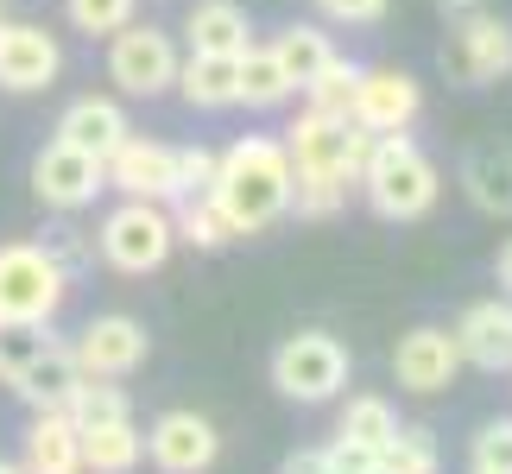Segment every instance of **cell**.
Wrapping results in <instances>:
<instances>
[{
  "instance_id": "cell-1",
  "label": "cell",
  "mask_w": 512,
  "mask_h": 474,
  "mask_svg": "<svg viewBox=\"0 0 512 474\" xmlns=\"http://www.w3.org/2000/svg\"><path fill=\"white\" fill-rule=\"evenodd\" d=\"M291 152L285 140H266V133H247L215 158V184L209 196L222 203V215L234 222V234H260L291 209Z\"/></svg>"
},
{
  "instance_id": "cell-2",
  "label": "cell",
  "mask_w": 512,
  "mask_h": 474,
  "mask_svg": "<svg viewBox=\"0 0 512 474\" xmlns=\"http://www.w3.org/2000/svg\"><path fill=\"white\" fill-rule=\"evenodd\" d=\"M361 190L373 215H386V222H418V215L437 209V165L411 146V133H373V152L361 165Z\"/></svg>"
},
{
  "instance_id": "cell-3",
  "label": "cell",
  "mask_w": 512,
  "mask_h": 474,
  "mask_svg": "<svg viewBox=\"0 0 512 474\" xmlns=\"http://www.w3.org/2000/svg\"><path fill=\"white\" fill-rule=\"evenodd\" d=\"M70 291V272L57 266L51 247L13 241L0 247V323H51Z\"/></svg>"
},
{
  "instance_id": "cell-4",
  "label": "cell",
  "mask_w": 512,
  "mask_h": 474,
  "mask_svg": "<svg viewBox=\"0 0 512 474\" xmlns=\"http://www.w3.org/2000/svg\"><path fill=\"white\" fill-rule=\"evenodd\" d=\"M272 386H279L285 399H304V405L336 399L348 386V348L336 335H317V329L291 335V342L272 354Z\"/></svg>"
},
{
  "instance_id": "cell-5",
  "label": "cell",
  "mask_w": 512,
  "mask_h": 474,
  "mask_svg": "<svg viewBox=\"0 0 512 474\" xmlns=\"http://www.w3.org/2000/svg\"><path fill=\"white\" fill-rule=\"evenodd\" d=\"M102 260L114 272H159L171 260V247H177V234H171V215L159 203H140V196H127L121 209L102 222Z\"/></svg>"
},
{
  "instance_id": "cell-6",
  "label": "cell",
  "mask_w": 512,
  "mask_h": 474,
  "mask_svg": "<svg viewBox=\"0 0 512 474\" xmlns=\"http://www.w3.org/2000/svg\"><path fill=\"white\" fill-rule=\"evenodd\" d=\"M177 45L165 26H127L108 38V76L121 83V95H140V102H152V95H165L177 83Z\"/></svg>"
},
{
  "instance_id": "cell-7",
  "label": "cell",
  "mask_w": 512,
  "mask_h": 474,
  "mask_svg": "<svg viewBox=\"0 0 512 474\" xmlns=\"http://www.w3.org/2000/svg\"><path fill=\"white\" fill-rule=\"evenodd\" d=\"M512 70V32H506V19L494 13H468V19H449V38H443V76L449 83H462V89H475V83H494V76Z\"/></svg>"
},
{
  "instance_id": "cell-8",
  "label": "cell",
  "mask_w": 512,
  "mask_h": 474,
  "mask_svg": "<svg viewBox=\"0 0 512 474\" xmlns=\"http://www.w3.org/2000/svg\"><path fill=\"white\" fill-rule=\"evenodd\" d=\"M57 70H64V51L45 26H26V19H0V89L32 95L51 89Z\"/></svg>"
},
{
  "instance_id": "cell-9",
  "label": "cell",
  "mask_w": 512,
  "mask_h": 474,
  "mask_svg": "<svg viewBox=\"0 0 512 474\" xmlns=\"http://www.w3.org/2000/svg\"><path fill=\"white\" fill-rule=\"evenodd\" d=\"M32 190H38V203H45V209L76 215V209H89V203H95V190H108V184H102V165H95L89 152H76V146H64V140H51L45 152L32 158Z\"/></svg>"
},
{
  "instance_id": "cell-10",
  "label": "cell",
  "mask_w": 512,
  "mask_h": 474,
  "mask_svg": "<svg viewBox=\"0 0 512 474\" xmlns=\"http://www.w3.org/2000/svg\"><path fill=\"white\" fill-rule=\"evenodd\" d=\"M418 108H424V89L411 83L405 70H361L348 121H354V127H367V133H411Z\"/></svg>"
},
{
  "instance_id": "cell-11",
  "label": "cell",
  "mask_w": 512,
  "mask_h": 474,
  "mask_svg": "<svg viewBox=\"0 0 512 474\" xmlns=\"http://www.w3.org/2000/svg\"><path fill=\"white\" fill-rule=\"evenodd\" d=\"M70 354L89 380H127V373L146 361V329L133 323V316H95V323L76 335Z\"/></svg>"
},
{
  "instance_id": "cell-12",
  "label": "cell",
  "mask_w": 512,
  "mask_h": 474,
  "mask_svg": "<svg viewBox=\"0 0 512 474\" xmlns=\"http://www.w3.org/2000/svg\"><path fill=\"white\" fill-rule=\"evenodd\" d=\"M102 184L121 196H140V203H171V146L159 140H127L102 158Z\"/></svg>"
},
{
  "instance_id": "cell-13",
  "label": "cell",
  "mask_w": 512,
  "mask_h": 474,
  "mask_svg": "<svg viewBox=\"0 0 512 474\" xmlns=\"http://www.w3.org/2000/svg\"><path fill=\"white\" fill-rule=\"evenodd\" d=\"M215 449H222V437H215L209 418H196V411H165L146 437V456L165 474H203L215 462Z\"/></svg>"
},
{
  "instance_id": "cell-14",
  "label": "cell",
  "mask_w": 512,
  "mask_h": 474,
  "mask_svg": "<svg viewBox=\"0 0 512 474\" xmlns=\"http://www.w3.org/2000/svg\"><path fill=\"white\" fill-rule=\"evenodd\" d=\"M76 380H83V367H76L70 342H57V335L32 354V361H19V367L7 373V386H13L32 411H64L70 392H76Z\"/></svg>"
},
{
  "instance_id": "cell-15",
  "label": "cell",
  "mask_w": 512,
  "mask_h": 474,
  "mask_svg": "<svg viewBox=\"0 0 512 474\" xmlns=\"http://www.w3.org/2000/svg\"><path fill=\"white\" fill-rule=\"evenodd\" d=\"M348 133L354 121H336V114H298V127L285 133V152H291V171H323V177H342V184H354L348 171Z\"/></svg>"
},
{
  "instance_id": "cell-16",
  "label": "cell",
  "mask_w": 512,
  "mask_h": 474,
  "mask_svg": "<svg viewBox=\"0 0 512 474\" xmlns=\"http://www.w3.org/2000/svg\"><path fill=\"white\" fill-rule=\"evenodd\" d=\"M456 367H462V348L449 329H411L392 354V373H399L405 392H443L456 380Z\"/></svg>"
},
{
  "instance_id": "cell-17",
  "label": "cell",
  "mask_w": 512,
  "mask_h": 474,
  "mask_svg": "<svg viewBox=\"0 0 512 474\" xmlns=\"http://www.w3.org/2000/svg\"><path fill=\"white\" fill-rule=\"evenodd\" d=\"M127 133H133V127H127V114L114 108L108 95H83V102H70V108H64V121H57V140L76 146V152H89L95 165H102V158L127 140Z\"/></svg>"
},
{
  "instance_id": "cell-18",
  "label": "cell",
  "mask_w": 512,
  "mask_h": 474,
  "mask_svg": "<svg viewBox=\"0 0 512 474\" xmlns=\"http://www.w3.org/2000/svg\"><path fill=\"white\" fill-rule=\"evenodd\" d=\"M456 348L462 361H475L487 373H512V304H475L456 323Z\"/></svg>"
},
{
  "instance_id": "cell-19",
  "label": "cell",
  "mask_w": 512,
  "mask_h": 474,
  "mask_svg": "<svg viewBox=\"0 0 512 474\" xmlns=\"http://www.w3.org/2000/svg\"><path fill=\"white\" fill-rule=\"evenodd\" d=\"M26 474H83V430L64 411H38V424L26 430Z\"/></svg>"
},
{
  "instance_id": "cell-20",
  "label": "cell",
  "mask_w": 512,
  "mask_h": 474,
  "mask_svg": "<svg viewBox=\"0 0 512 474\" xmlns=\"http://www.w3.org/2000/svg\"><path fill=\"white\" fill-rule=\"evenodd\" d=\"M462 190H468V203H475V209L512 215V146H500V140L468 146V158H462Z\"/></svg>"
},
{
  "instance_id": "cell-21",
  "label": "cell",
  "mask_w": 512,
  "mask_h": 474,
  "mask_svg": "<svg viewBox=\"0 0 512 474\" xmlns=\"http://www.w3.org/2000/svg\"><path fill=\"white\" fill-rule=\"evenodd\" d=\"M190 51L196 57H241L253 45V26H247V13L234 7V0H203V7L190 13Z\"/></svg>"
},
{
  "instance_id": "cell-22",
  "label": "cell",
  "mask_w": 512,
  "mask_h": 474,
  "mask_svg": "<svg viewBox=\"0 0 512 474\" xmlns=\"http://www.w3.org/2000/svg\"><path fill=\"white\" fill-rule=\"evenodd\" d=\"M234 102H247V108H279V102H291V76L279 70L272 45H247L241 57H234Z\"/></svg>"
},
{
  "instance_id": "cell-23",
  "label": "cell",
  "mask_w": 512,
  "mask_h": 474,
  "mask_svg": "<svg viewBox=\"0 0 512 474\" xmlns=\"http://www.w3.org/2000/svg\"><path fill=\"white\" fill-rule=\"evenodd\" d=\"M140 456H146V437L133 430V418L83 430V474H133Z\"/></svg>"
},
{
  "instance_id": "cell-24",
  "label": "cell",
  "mask_w": 512,
  "mask_h": 474,
  "mask_svg": "<svg viewBox=\"0 0 512 474\" xmlns=\"http://www.w3.org/2000/svg\"><path fill=\"white\" fill-rule=\"evenodd\" d=\"M171 89H184V102L190 108H234V57H184L177 64V83Z\"/></svg>"
},
{
  "instance_id": "cell-25",
  "label": "cell",
  "mask_w": 512,
  "mask_h": 474,
  "mask_svg": "<svg viewBox=\"0 0 512 474\" xmlns=\"http://www.w3.org/2000/svg\"><path fill=\"white\" fill-rule=\"evenodd\" d=\"M171 234L177 241H190V247H228L234 241V222L222 215V203L215 196H177V215H171Z\"/></svg>"
},
{
  "instance_id": "cell-26",
  "label": "cell",
  "mask_w": 512,
  "mask_h": 474,
  "mask_svg": "<svg viewBox=\"0 0 512 474\" xmlns=\"http://www.w3.org/2000/svg\"><path fill=\"white\" fill-rule=\"evenodd\" d=\"M64 418L76 424V430H95V424H121V418H133L127 411V392L114 386V380H76V392H70V405H64Z\"/></svg>"
},
{
  "instance_id": "cell-27",
  "label": "cell",
  "mask_w": 512,
  "mask_h": 474,
  "mask_svg": "<svg viewBox=\"0 0 512 474\" xmlns=\"http://www.w3.org/2000/svg\"><path fill=\"white\" fill-rule=\"evenodd\" d=\"M272 57H279V70L291 76V89H304V83H310V76H317L336 51H329V32H317V26H291V32H279Z\"/></svg>"
},
{
  "instance_id": "cell-28",
  "label": "cell",
  "mask_w": 512,
  "mask_h": 474,
  "mask_svg": "<svg viewBox=\"0 0 512 474\" xmlns=\"http://www.w3.org/2000/svg\"><path fill=\"white\" fill-rule=\"evenodd\" d=\"M392 430H399L392 405H386V399H373V392H361V399H348L336 437H348V443H361V449H373V456H380V449L392 443Z\"/></svg>"
},
{
  "instance_id": "cell-29",
  "label": "cell",
  "mask_w": 512,
  "mask_h": 474,
  "mask_svg": "<svg viewBox=\"0 0 512 474\" xmlns=\"http://www.w3.org/2000/svg\"><path fill=\"white\" fill-rule=\"evenodd\" d=\"M354 83H361V64H348V57H329V64L304 83V95H310V108H317V114H336V121H348Z\"/></svg>"
},
{
  "instance_id": "cell-30",
  "label": "cell",
  "mask_w": 512,
  "mask_h": 474,
  "mask_svg": "<svg viewBox=\"0 0 512 474\" xmlns=\"http://www.w3.org/2000/svg\"><path fill=\"white\" fill-rule=\"evenodd\" d=\"M380 474H437V437L430 430H392V443L380 449Z\"/></svg>"
},
{
  "instance_id": "cell-31",
  "label": "cell",
  "mask_w": 512,
  "mask_h": 474,
  "mask_svg": "<svg viewBox=\"0 0 512 474\" xmlns=\"http://www.w3.org/2000/svg\"><path fill=\"white\" fill-rule=\"evenodd\" d=\"M342 203H348L342 177H323V171H298V177H291V209L310 215V222H329Z\"/></svg>"
},
{
  "instance_id": "cell-32",
  "label": "cell",
  "mask_w": 512,
  "mask_h": 474,
  "mask_svg": "<svg viewBox=\"0 0 512 474\" xmlns=\"http://www.w3.org/2000/svg\"><path fill=\"white\" fill-rule=\"evenodd\" d=\"M64 13H70V26L76 32H89V38H114L133 19V0H64Z\"/></svg>"
},
{
  "instance_id": "cell-33",
  "label": "cell",
  "mask_w": 512,
  "mask_h": 474,
  "mask_svg": "<svg viewBox=\"0 0 512 474\" xmlns=\"http://www.w3.org/2000/svg\"><path fill=\"white\" fill-rule=\"evenodd\" d=\"M209 184H215V152H203V146L171 152V203L177 196H209Z\"/></svg>"
},
{
  "instance_id": "cell-34",
  "label": "cell",
  "mask_w": 512,
  "mask_h": 474,
  "mask_svg": "<svg viewBox=\"0 0 512 474\" xmlns=\"http://www.w3.org/2000/svg\"><path fill=\"white\" fill-rule=\"evenodd\" d=\"M45 342H51L45 323H0V380H7L19 361H32Z\"/></svg>"
},
{
  "instance_id": "cell-35",
  "label": "cell",
  "mask_w": 512,
  "mask_h": 474,
  "mask_svg": "<svg viewBox=\"0 0 512 474\" xmlns=\"http://www.w3.org/2000/svg\"><path fill=\"white\" fill-rule=\"evenodd\" d=\"M475 474H512V418L487 424L475 437Z\"/></svg>"
},
{
  "instance_id": "cell-36",
  "label": "cell",
  "mask_w": 512,
  "mask_h": 474,
  "mask_svg": "<svg viewBox=\"0 0 512 474\" xmlns=\"http://www.w3.org/2000/svg\"><path fill=\"white\" fill-rule=\"evenodd\" d=\"M323 456H329V474H373V468H380V456H373V449L348 443V437H336Z\"/></svg>"
},
{
  "instance_id": "cell-37",
  "label": "cell",
  "mask_w": 512,
  "mask_h": 474,
  "mask_svg": "<svg viewBox=\"0 0 512 474\" xmlns=\"http://www.w3.org/2000/svg\"><path fill=\"white\" fill-rule=\"evenodd\" d=\"M329 19H342V26H373V19H386V0H317Z\"/></svg>"
},
{
  "instance_id": "cell-38",
  "label": "cell",
  "mask_w": 512,
  "mask_h": 474,
  "mask_svg": "<svg viewBox=\"0 0 512 474\" xmlns=\"http://www.w3.org/2000/svg\"><path fill=\"white\" fill-rule=\"evenodd\" d=\"M51 253H57V266H83L89 260V241H83V234H76V228H57V241H51Z\"/></svg>"
},
{
  "instance_id": "cell-39",
  "label": "cell",
  "mask_w": 512,
  "mask_h": 474,
  "mask_svg": "<svg viewBox=\"0 0 512 474\" xmlns=\"http://www.w3.org/2000/svg\"><path fill=\"white\" fill-rule=\"evenodd\" d=\"M437 7H443V19H468V13H481L487 0H437Z\"/></svg>"
},
{
  "instance_id": "cell-40",
  "label": "cell",
  "mask_w": 512,
  "mask_h": 474,
  "mask_svg": "<svg viewBox=\"0 0 512 474\" xmlns=\"http://www.w3.org/2000/svg\"><path fill=\"white\" fill-rule=\"evenodd\" d=\"M500 285H506V291H512V241H506V247H500Z\"/></svg>"
},
{
  "instance_id": "cell-41",
  "label": "cell",
  "mask_w": 512,
  "mask_h": 474,
  "mask_svg": "<svg viewBox=\"0 0 512 474\" xmlns=\"http://www.w3.org/2000/svg\"><path fill=\"white\" fill-rule=\"evenodd\" d=\"M0 474H26V468H7V462H0Z\"/></svg>"
}]
</instances>
